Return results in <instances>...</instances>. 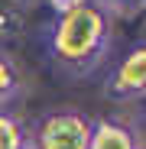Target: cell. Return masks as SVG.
<instances>
[{"instance_id":"1","label":"cell","mask_w":146,"mask_h":149,"mask_svg":"<svg viewBox=\"0 0 146 149\" xmlns=\"http://www.w3.org/2000/svg\"><path fill=\"white\" fill-rule=\"evenodd\" d=\"M107 42H110L107 13L88 0L85 7L71 10L65 16H55L52 33H49V52L68 71L85 74L104 58Z\"/></svg>"},{"instance_id":"2","label":"cell","mask_w":146,"mask_h":149,"mask_svg":"<svg viewBox=\"0 0 146 149\" xmlns=\"http://www.w3.org/2000/svg\"><path fill=\"white\" fill-rule=\"evenodd\" d=\"M94 120L75 110H59L39 120V130L33 136L36 149H88L91 146Z\"/></svg>"},{"instance_id":"3","label":"cell","mask_w":146,"mask_h":149,"mask_svg":"<svg viewBox=\"0 0 146 149\" xmlns=\"http://www.w3.org/2000/svg\"><path fill=\"white\" fill-rule=\"evenodd\" d=\"M104 91L114 101H140V97H146V42H136L117 62Z\"/></svg>"},{"instance_id":"4","label":"cell","mask_w":146,"mask_h":149,"mask_svg":"<svg viewBox=\"0 0 146 149\" xmlns=\"http://www.w3.org/2000/svg\"><path fill=\"white\" fill-rule=\"evenodd\" d=\"M88 149H140L136 136L117 120H94L91 127V146Z\"/></svg>"},{"instance_id":"5","label":"cell","mask_w":146,"mask_h":149,"mask_svg":"<svg viewBox=\"0 0 146 149\" xmlns=\"http://www.w3.org/2000/svg\"><path fill=\"white\" fill-rule=\"evenodd\" d=\"M26 130H23V123L7 113V110H0V149H23L26 146Z\"/></svg>"},{"instance_id":"6","label":"cell","mask_w":146,"mask_h":149,"mask_svg":"<svg viewBox=\"0 0 146 149\" xmlns=\"http://www.w3.org/2000/svg\"><path fill=\"white\" fill-rule=\"evenodd\" d=\"M26 26V19H23V10L7 3V0H0V42H10L23 33Z\"/></svg>"},{"instance_id":"7","label":"cell","mask_w":146,"mask_h":149,"mask_svg":"<svg viewBox=\"0 0 146 149\" xmlns=\"http://www.w3.org/2000/svg\"><path fill=\"white\" fill-rule=\"evenodd\" d=\"M16 91H20V71L7 52H0V104H7Z\"/></svg>"},{"instance_id":"8","label":"cell","mask_w":146,"mask_h":149,"mask_svg":"<svg viewBox=\"0 0 146 149\" xmlns=\"http://www.w3.org/2000/svg\"><path fill=\"white\" fill-rule=\"evenodd\" d=\"M97 7L104 13H117V16H133L140 10H146V0H97Z\"/></svg>"},{"instance_id":"9","label":"cell","mask_w":146,"mask_h":149,"mask_svg":"<svg viewBox=\"0 0 146 149\" xmlns=\"http://www.w3.org/2000/svg\"><path fill=\"white\" fill-rule=\"evenodd\" d=\"M88 0H49V7L55 10V16H65V13H71V10H78V7H85Z\"/></svg>"},{"instance_id":"10","label":"cell","mask_w":146,"mask_h":149,"mask_svg":"<svg viewBox=\"0 0 146 149\" xmlns=\"http://www.w3.org/2000/svg\"><path fill=\"white\" fill-rule=\"evenodd\" d=\"M7 3H13V7H20V10H23V7H29V3H36V0H7Z\"/></svg>"},{"instance_id":"11","label":"cell","mask_w":146,"mask_h":149,"mask_svg":"<svg viewBox=\"0 0 146 149\" xmlns=\"http://www.w3.org/2000/svg\"><path fill=\"white\" fill-rule=\"evenodd\" d=\"M23 149H36V143H33V139H26V146H23Z\"/></svg>"}]
</instances>
